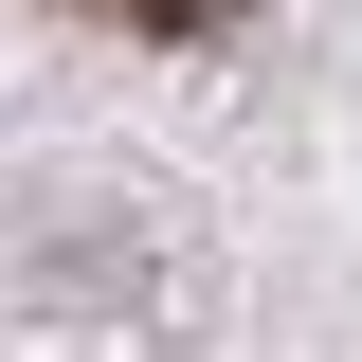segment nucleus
<instances>
[{
  "mask_svg": "<svg viewBox=\"0 0 362 362\" xmlns=\"http://www.w3.org/2000/svg\"><path fill=\"white\" fill-rule=\"evenodd\" d=\"M73 18H109V37H218V18H254V0H73Z\"/></svg>",
  "mask_w": 362,
  "mask_h": 362,
  "instance_id": "1",
  "label": "nucleus"
}]
</instances>
